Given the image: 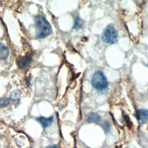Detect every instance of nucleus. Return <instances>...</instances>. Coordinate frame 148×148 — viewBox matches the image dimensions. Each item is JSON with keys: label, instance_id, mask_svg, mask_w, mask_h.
<instances>
[{"label": "nucleus", "instance_id": "f257e3e1", "mask_svg": "<svg viewBox=\"0 0 148 148\" xmlns=\"http://www.w3.org/2000/svg\"><path fill=\"white\" fill-rule=\"evenodd\" d=\"M35 26L37 29L36 38L44 39L52 33V28L49 22L43 16H38L35 18Z\"/></svg>", "mask_w": 148, "mask_h": 148}, {"label": "nucleus", "instance_id": "f03ea898", "mask_svg": "<svg viewBox=\"0 0 148 148\" xmlns=\"http://www.w3.org/2000/svg\"><path fill=\"white\" fill-rule=\"evenodd\" d=\"M102 40L105 43L113 45L118 40V31L113 24L108 25L103 29L102 36Z\"/></svg>", "mask_w": 148, "mask_h": 148}, {"label": "nucleus", "instance_id": "7ed1b4c3", "mask_svg": "<svg viewBox=\"0 0 148 148\" xmlns=\"http://www.w3.org/2000/svg\"><path fill=\"white\" fill-rule=\"evenodd\" d=\"M91 84L94 88L102 91L108 87V82L104 73L101 71L95 72L91 77Z\"/></svg>", "mask_w": 148, "mask_h": 148}, {"label": "nucleus", "instance_id": "20e7f679", "mask_svg": "<svg viewBox=\"0 0 148 148\" xmlns=\"http://www.w3.org/2000/svg\"><path fill=\"white\" fill-rule=\"evenodd\" d=\"M134 116L140 124L145 123L148 120V109H137L134 113Z\"/></svg>", "mask_w": 148, "mask_h": 148}, {"label": "nucleus", "instance_id": "39448f33", "mask_svg": "<svg viewBox=\"0 0 148 148\" xmlns=\"http://www.w3.org/2000/svg\"><path fill=\"white\" fill-rule=\"evenodd\" d=\"M31 60V56L29 55H26L24 56L20 57L17 60V63L20 68L24 69L29 66Z\"/></svg>", "mask_w": 148, "mask_h": 148}, {"label": "nucleus", "instance_id": "423d86ee", "mask_svg": "<svg viewBox=\"0 0 148 148\" xmlns=\"http://www.w3.org/2000/svg\"><path fill=\"white\" fill-rule=\"evenodd\" d=\"M53 120L54 117L53 116H51L49 117H45L40 116L36 119V120L39 122L43 128H47L48 127H50L52 124Z\"/></svg>", "mask_w": 148, "mask_h": 148}, {"label": "nucleus", "instance_id": "0eeeda50", "mask_svg": "<svg viewBox=\"0 0 148 148\" xmlns=\"http://www.w3.org/2000/svg\"><path fill=\"white\" fill-rule=\"evenodd\" d=\"M100 116L95 112H90L86 118V121L88 123H97L100 121Z\"/></svg>", "mask_w": 148, "mask_h": 148}, {"label": "nucleus", "instance_id": "6e6552de", "mask_svg": "<svg viewBox=\"0 0 148 148\" xmlns=\"http://www.w3.org/2000/svg\"><path fill=\"white\" fill-rule=\"evenodd\" d=\"M9 54L8 47L3 43H0V60H6Z\"/></svg>", "mask_w": 148, "mask_h": 148}, {"label": "nucleus", "instance_id": "1a4fd4ad", "mask_svg": "<svg viewBox=\"0 0 148 148\" xmlns=\"http://www.w3.org/2000/svg\"><path fill=\"white\" fill-rule=\"evenodd\" d=\"M83 24V21L79 16H77L75 20L73 29H78L82 27Z\"/></svg>", "mask_w": 148, "mask_h": 148}, {"label": "nucleus", "instance_id": "9d476101", "mask_svg": "<svg viewBox=\"0 0 148 148\" xmlns=\"http://www.w3.org/2000/svg\"><path fill=\"white\" fill-rule=\"evenodd\" d=\"M101 127H102V129L103 130V131L105 132V134H108L110 131V124L108 121H107V120L103 121L101 124Z\"/></svg>", "mask_w": 148, "mask_h": 148}, {"label": "nucleus", "instance_id": "9b49d317", "mask_svg": "<svg viewBox=\"0 0 148 148\" xmlns=\"http://www.w3.org/2000/svg\"><path fill=\"white\" fill-rule=\"evenodd\" d=\"M10 104V100L8 98L3 97L0 98V108L7 107Z\"/></svg>", "mask_w": 148, "mask_h": 148}, {"label": "nucleus", "instance_id": "f8f14e48", "mask_svg": "<svg viewBox=\"0 0 148 148\" xmlns=\"http://www.w3.org/2000/svg\"><path fill=\"white\" fill-rule=\"evenodd\" d=\"M10 98L13 101L19 102L20 100V98H21V96L18 92L13 91L12 92V94L10 95Z\"/></svg>", "mask_w": 148, "mask_h": 148}, {"label": "nucleus", "instance_id": "ddd939ff", "mask_svg": "<svg viewBox=\"0 0 148 148\" xmlns=\"http://www.w3.org/2000/svg\"><path fill=\"white\" fill-rule=\"evenodd\" d=\"M46 148H58L57 146L56 145H51V146H49Z\"/></svg>", "mask_w": 148, "mask_h": 148}, {"label": "nucleus", "instance_id": "4468645a", "mask_svg": "<svg viewBox=\"0 0 148 148\" xmlns=\"http://www.w3.org/2000/svg\"><path fill=\"white\" fill-rule=\"evenodd\" d=\"M147 66H148V64H147Z\"/></svg>", "mask_w": 148, "mask_h": 148}]
</instances>
